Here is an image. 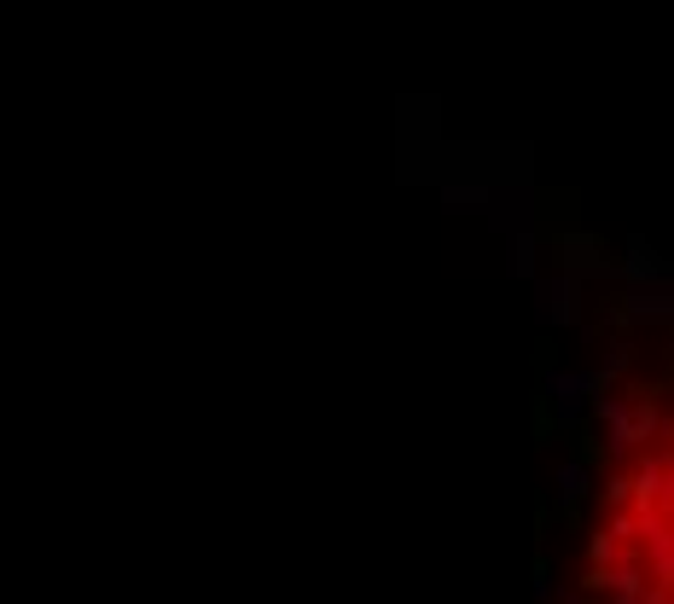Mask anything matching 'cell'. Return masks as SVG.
I'll list each match as a JSON object with an SVG mask.
<instances>
[{
  "label": "cell",
  "mask_w": 674,
  "mask_h": 604,
  "mask_svg": "<svg viewBox=\"0 0 674 604\" xmlns=\"http://www.w3.org/2000/svg\"><path fill=\"white\" fill-rule=\"evenodd\" d=\"M558 273L564 280H611L616 273V256L605 250V239H593V233H581V227H564L558 233Z\"/></svg>",
  "instance_id": "1"
},
{
  "label": "cell",
  "mask_w": 674,
  "mask_h": 604,
  "mask_svg": "<svg viewBox=\"0 0 674 604\" xmlns=\"http://www.w3.org/2000/svg\"><path fill=\"white\" fill-rule=\"evenodd\" d=\"M674 303L669 291H628L623 303H611V325H640V320H669Z\"/></svg>",
  "instance_id": "2"
},
{
  "label": "cell",
  "mask_w": 674,
  "mask_h": 604,
  "mask_svg": "<svg viewBox=\"0 0 674 604\" xmlns=\"http://www.w3.org/2000/svg\"><path fill=\"white\" fill-rule=\"evenodd\" d=\"M576 297H581V285L564 280V273H558V280H541V325H570L581 315Z\"/></svg>",
  "instance_id": "3"
},
{
  "label": "cell",
  "mask_w": 674,
  "mask_h": 604,
  "mask_svg": "<svg viewBox=\"0 0 674 604\" xmlns=\"http://www.w3.org/2000/svg\"><path fill=\"white\" fill-rule=\"evenodd\" d=\"M616 273H623V280L634 285V291H651V280H669V268L658 262V256H651V245L646 239H628V256H623V262H616Z\"/></svg>",
  "instance_id": "4"
},
{
  "label": "cell",
  "mask_w": 674,
  "mask_h": 604,
  "mask_svg": "<svg viewBox=\"0 0 674 604\" xmlns=\"http://www.w3.org/2000/svg\"><path fill=\"white\" fill-rule=\"evenodd\" d=\"M588 483H593V471H581L576 460H564V465H558V500H564V511L588 500V494H593Z\"/></svg>",
  "instance_id": "5"
},
{
  "label": "cell",
  "mask_w": 674,
  "mask_h": 604,
  "mask_svg": "<svg viewBox=\"0 0 674 604\" xmlns=\"http://www.w3.org/2000/svg\"><path fill=\"white\" fill-rule=\"evenodd\" d=\"M512 250H518V256H512V273H535V233H530V227L512 239Z\"/></svg>",
  "instance_id": "6"
},
{
  "label": "cell",
  "mask_w": 674,
  "mask_h": 604,
  "mask_svg": "<svg viewBox=\"0 0 674 604\" xmlns=\"http://www.w3.org/2000/svg\"><path fill=\"white\" fill-rule=\"evenodd\" d=\"M558 436V413L546 407V395H535V442H553Z\"/></svg>",
  "instance_id": "7"
},
{
  "label": "cell",
  "mask_w": 674,
  "mask_h": 604,
  "mask_svg": "<svg viewBox=\"0 0 674 604\" xmlns=\"http://www.w3.org/2000/svg\"><path fill=\"white\" fill-rule=\"evenodd\" d=\"M535 599H553V564H546V553H535Z\"/></svg>",
  "instance_id": "8"
},
{
  "label": "cell",
  "mask_w": 674,
  "mask_h": 604,
  "mask_svg": "<svg viewBox=\"0 0 674 604\" xmlns=\"http://www.w3.org/2000/svg\"><path fill=\"white\" fill-rule=\"evenodd\" d=\"M588 553H593V564H611V558H616V541L605 535V529H599V535L588 541Z\"/></svg>",
  "instance_id": "9"
},
{
  "label": "cell",
  "mask_w": 674,
  "mask_h": 604,
  "mask_svg": "<svg viewBox=\"0 0 674 604\" xmlns=\"http://www.w3.org/2000/svg\"><path fill=\"white\" fill-rule=\"evenodd\" d=\"M599 483H605V488H599V494H605V506H623L628 500V483L623 477H599Z\"/></svg>",
  "instance_id": "10"
},
{
  "label": "cell",
  "mask_w": 674,
  "mask_h": 604,
  "mask_svg": "<svg viewBox=\"0 0 674 604\" xmlns=\"http://www.w3.org/2000/svg\"><path fill=\"white\" fill-rule=\"evenodd\" d=\"M546 604H588V599H581V593H564V599H546Z\"/></svg>",
  "instance_id": "11"
}]
</instances>
